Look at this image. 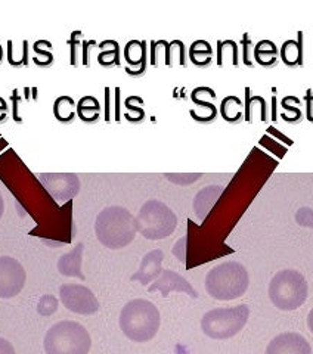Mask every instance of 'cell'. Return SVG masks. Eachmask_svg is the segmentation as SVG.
Instances as JSON below:
<instances>
[{"label":"cell","instance_id":"obj_13","mask_svg":"<svg viewBox=\"0 0 313 354\" xmlns=\"http://www.w3.org/2000/svg\"><path fill=\"white\" fill-rule=\"evenodd\" d=\"M163 260H164V252L161 250H152L148 254H145V257L141 261L139 270L132 276V281H136L141 285L147 286L152 281H155L163 272Z\"/></svg>","mask_w":313,"mask_h":354},{"label":"cell","instance_id":"obj_39","mask_svg":"<svg viewBox=\"0 0 313 354\" xmlns=\"http://www.w3.org/2000/svg\"><path fill=\"white\" fill-rule=\"evenodd\" d=\"M5 213V201H3V196H2V192H0V218H2Z\"/></svg>","mask_w":313,"mask_h":354},{"label":"cell","instance_id":"obj_35","mask_svg":"<svg viewBox=\"0 0 313 354\" xmlns=\"http://www.w3.org/2000/svg\"><path fill=\"white\" fill-rule=\"evenodd\" d=\"M0 354H17L14 346L2 337H0Z\"/></svg>","mask_w":313,"mask_h":354},{"label":"cell","instance_id":"obj_20","mask_svg":"<svg viewBox=\"0 0 313 354\" xmlns=\"http://www.w3.org/2000/svg\"><path fill=\"white\" fill-rule=\"evenodd\" d=\"M77 115L84 123H95L100 117L99 101L93 96H83L77 104Z\"/></svg>","mask_w":313,"mask_h":354},{"label":"cell","instance_id":"obj_19","mask_svg":"<svg viewBox=\"0 0 313 354\" xmlns=\"http://www.w3.org/2000/svg\"><path fill=\"white\" fill-rule=\"evenodd\" d=\"M53 115L61 123H71L77 115V105L71 96L62 95L53 102Z\"/></svg>","mask_w":313,"mask_h":354},{"label":"cell","instance_id":"obj_26","mask_svg":"<svg viewBox=\"0 0 313 354\" xmlns=\"http://www.w3.org/2000/svg\"><path fill=\"white\" fill-rule=\"evenodd\" d=\"M58 310V298L55 295H43L37 304V312L42 316H51Z\"/></svg>","mask_w":313,"mask_h":354},{"label":"cell","instance_id":"obj_32","mask_svg":"<svg viewBox=\"0 0 313 354\" xmlns=\"http://www.w3.org/2000/svg\"><path fill=\"white\" fill-rule=\"evenodd\" d=\"M167 177H169V180L176 183V185H191L194 182H197L201 174H167Z\"/></svg>","mask_w":313,"mask_h":354},{"label":"cell","instance_id":"obj_40","mask_svg":"<svg viewBox=\"0 0 313 354\" xmlns=\"http://www.w3.org/2000/svg\"><path fill=\"white\" fill-rule=\"evenodd\" d=\"M2 58H3V49L0 46V62H2Z\"/></svg>","mask_w":313,"mask_h":354},{"label":"cell","instance_id":"obj_11","mask_svg":"<svg viewBox=\"0 0 313 354\" xmlns=\"http://www.w3.org/2000/svg\"><path fill=\"white\" fill-rule=\"evenodd\" d=\"M150 292L160 291L163 297H169L170 292H185L189 297L198 298V292L194 290L193 285L189 283L184 276L173 270H163L159 278L155 279V282L148 288Z\"/></svg>","mask_w":313,"mask_h":354},{"label":"cell","instance_id":"obj_17","mask_svg":"<svg viewBox=\"0 0 313 354\" xmlns=\"http://www.w3.org/2000/svg\"><path fill=\"white\" fill-rule=\"evenodd\" d=\"M279 55L287 66L303 65V32H298V40L284 41Z\"/></svg>","mask_w":313,"mask_h":354},{"label":"cell","instance_id":"obj_8","mask_svg":"<svg viewBox=\"0 0 313 354\" xmlns=\"http://www.w3.org/2000/svg\"><path fill=\"white\" fill-rule=\"evenodd\" d=\"M60 300L66 310L77 315H95L99 312V301L84 285L66 283L60 288Z\"/></svg>","mask_w":313,"mask_h":354},{"label":"cell","instance_id":"obj_15","mask_svg":"<svg viewBox=\"0 0 313 354\" xmlns=\"http://www.w3.org/2000/svg\"><path fill=\"white\" fill-rule=\"evenodd\" d=\"M83 251L84 245L80 242L77 243L75 248L70 252L64 254V256L58 260V272L69 278H78L84 281V274L82 272V261H83Z\"/></svg>","mask_w":313,"mask_h":354},{"label":"cell","instance_id":"obj_29","mask_svg":"<svg viewBox=\"0 0 313 354\" xmlns=\"http://www.w3.org/2000/svg\"><path fill=\"white\" fill-rule=\"evenodd\" d=\"M82 39H83V32L82 31H73L71 37L69 40L70 44V52H71V65L75 66L77 65V46L82 44Z\"/></svg>","mask_w":313,"mask_h":354},{"label":"cell","instance_id":"obj_14","mask_svg":"<svg viewBox=\"0 0 313 354\" xmlns=\"http://www.w3.org/2000/svg\"><path fill=\"white\" fill-rule=\"evenodd\" d=\"M125 59L127 62L126 73L129 75L138 77L147 71V41L130 40L125 48Z\"/></svg>","mask_w":313,"mask_h":354},{"label":"cell","instance_id":"obj_9","mask_svg":"<svg viewBox=\"0 0 313 354\" xmlns=\"http://www.w3.org/2000/svg\"><path fill=\"white\" fill-rule=\"evenodd\" d=\"M26 269L18 260L8 256L0 257V298L8 300L17 297L26 286Z\"/></svg>","mask_w":313,"mask_h":354},{"label":"cell","instance_id":"obj_12","mask_svg":"<svg viewBox=\"0 0 313 354\" xmlns=\"http://www.w3.org/2000/svg\"><path fill=\"white\" fill-rule=\"evenodd\" d=\"M266 354H312V348L303 335L297 332H285L269 342Z\"/></svg>","mask_w":313,"mask_h":354},{"label":"cell","instance_id":"obj_18","mask_svg":"<svg viewBox=\"0 0 313 354\" xmlns=\"http://www.w3.org/2000/svg\"><path fill=\"white\" fill-rule=\"evenodd\" d=\"M253 58L262 66H274L278 61V48L271 40H260L253 48Z\"/></svg>","mask_w":313,"mask_h":354},{"label":"cell","instance_id":"obj_10","mask_svg":"<svg viewBox=\"0 0 313 354\" xmlns=\"http://www.w3.org/2000/svg\"><path fill=\"white\" fill-rule=\"evenodd\" d=\"M40 180L51 196L58 203H65L74 198L80 189V180L73 173H51L42 174Z\"/></svg>","mask_w":313,"mask_h":354},{"label":"cell","instance_id":"obj_28","mask_svg":"<svg viewBox=\"0 0 313 354\" xmlns=\"http://www.w3.org/2000/svg\"><path fill=\"white\" fill-rule=\"evenodd\" d=\"M125 108L127 109V113L125 114V118L127 121H130V123H139V121H142L145 118L143 108L132 105L129 99H126L125 101Z\"/></svg>","mask_w":313,"mask_h":354},{"label":"cell","instance_id":"obj_6","mask_svg":"<svg viewBox=\"0 0 313 354\" xmlns=\"http://www.w3.org/2000/svg\"><path fill=\"white\" fill-rule=\"evenodd\" d=\"M135 218L138 232L150 241L169 238L177 227V217L173 209L159 199L145 203Z\"/></svg>","mask_w":313,"mask_h":354},{"label":"cell","instance_id":"obj_16","mask_svg":"<svg viewBox=\"0 0 313 354\" xmlns=\"http://www.w3.org/2000/svg\"><path fill=\"white\" fill-rule=\"evenodd\" d=\"M223 187L222 186H207L204 189H201L194 199V212L198 217V220L203 221L208 213L210 209L213 208V205L216 204L217 198L222 195Z\"/></svg>","mask_w":313,"mask_h":354},{"label":"cell","instance_id":"obj_4","mask_svg":"<svg viewBox=\"0 0 313 354\" xmlns=\"http://www.w3.org/2000/svg\"><path fill=\"white\" fill-rule=\"evenodd\" d=\"M46 354H89L92 338L87 329L74 320H61L44 335Z\"/></svg>","mask_w":313,"mask_h":354},{"label":"cell","instance_id":"obj_34","mask_svg":"<svg viewBox=\"0 0 313 354\" xmlns=\"http://www.w3.org/2000/svg\"><path fill=\"white\" fill-rule=\"evenodd\" d=\"M96 41L95 40H84L82 43V59H83V65H89V57H87V52H89V48L91 46H95Z\"/></svg>","mask_w":313,"mask_h":354},{"label":"cell","instance_id":"obj_22","mask_svg":"<svg viewBox=\"0 0 313 354\" xmlns=\"http://www.w3.org/2000/svg\"><path fill=\"white\" fill-rule=\"evenodd\" d=\"M213 57L211 44L206 40H197L189 48V59L197 66H207Z\"/></svg>","mask_w":313,"mask_h":354},{"label":"cell","instance_id":"obj_7","mask_svg":"<svg viewBox=\"0 0 313 354\" xmlns=\"http://www.w3.org/2000/svg\"><path fill=\"white\" fill-rule=\"evenodd\" d=\"M250 316L249 306L222 307L207 312L201 319V329L208 338L228 339L242 330Z\"/></svg>","mask_w":313,"mask_h":354},{"label":"cell","instance_id":"obj_3","mask_svg":"<svg viewBox=\"0 0 313 354\" xmlns=\"http://www.w3.org/2000/svg\"><path fill=\"white\" fill-rule=\"evenodd\" d=\"M249 272L238 261H226L211 269L206 276L207 294L220 301L242 297L249 290Z\"/></svg>","mask_w":313,"mask_h":354},{"label":"cell","instance_id":"obj_31","mask_svg":"<svg viewBox=\"0 0 313 354\" xmlns=\"http://www.w3.org/2000/svg\"><path fill=\"white\" fill-rule=\"evenodd\" d=\"M281 105L285 111H288V113H289V114H283L281 115V118H284V121H287V123H297V121L301 120V115H303V114H301L300 108L288 105L285 101H283Z\"/></svg>","mask_w":313,"mask_h":354},{"label":"cell","instance_id":"obj_21","mask_svg":"<svg viewBox=\"0 0 313 354\" xmlns=\"http://www.w3.org/2000/svg\"><path fill=\"white\" fill-rule=\"evenodd\" d=\"M220 115L228 123H237L244 115V104L238 96H226L220 102Z\"/></svg>","mask_w":313,"mask_h":354},{"label":"cell","instance_id":"obj_36","mask_svg":"<svg viewBox=\"0 0 313 354\" xmlns=\"http://www.w3.org/2000/svg\"><path fill=\"white\" fill-rule=\"evenodd\" d=\"M305 101H306V105H307V120L313 123V113H312V109H313V93H312L310 88L307 91Z\"/></svg>","mask_w":313,"mask_h":354},{"label":"cell","instance_id":"obj_30","mask_svg":"<svg viewBox=\"0 0 313 354\" xmlns=\"http://www.w3.org/2000/svg\"><path fill=\"white\" fill-rule=\"evenodd\" d=\"M297 223L305 227H313V212L307 207L300 208L296 214Z\"/></svg>","mask_w":313,"mask_h":354},{"label":"cell","instance_id":"obj_5","mask_svg":"<svg viewBox=\"0 0 313 354\" xmlns=\"http://www.w3.org/2000/svg\"><path fill=\"white\" fill-rule=\"evenodd\" d=\"M307 282L297 270L278 272L269 283V298L272 304L283 312H293L307 300Z\"/></svg>","mask_w":313,"mask_h":354},{"label":"cell","instance_id":"obj_24","mask_svg":"<svg viewBox=\"0 0 313 354\" xmlns=\"http://www.w3.org/2000/svg\"><path fill=\"white\" fill-rule=\"evenodd\" d=\"M111 48H108L105 41L99 44L100 53L98 55V62L102 66H113L120 65V46L114 40H109Z\"/></svg>","mask_w":313,"mask_h":354},{"label":"cell","instance_id":"obj_37","mask_svg":"<svg viewBox=\"0 0 313 354\" xmlns=\"http://www.w3.org/2000/svg\"><path fill=\"white\" fill-rule=\"evenodd\" d=\"M8 114V104L5 102V99L0 97V121H3Z\"/></svg>","mask_w":313,"mask_h":354},{"label":"cell","instance_id":"obj_1","mask_svg":"<svg viewBox=\"0 0 313 354\" xmlns=\"http://www.w3.org/2000/svg\"><path fill=\"white\" fill-rule=\"evenodd\" d=\"M95 232L104 247L109 250L125 248L136 236V218L125 207L111 205L98 214Z\"/></svg>","mask_w":313,"mask_h":354},{"label":"cell","instance_id":"obj_2","mask_svg":"<svg viewBox=\"0 0 313 354\" xmlns=\"http://www.w3.org/2000/svg\"><path fill=\"white\" fill-rule=\"evenodd\" d=\"M161 325V316L154 303L136 298L123 307L120 313V329L130 341H151Z\"/></svg>","mask_w":313,"mask_h":354},{"label":"cell","instance_id":"obj_38","mask_svg":"<svg viewBox=\"0 0 313 354\" xmlns=\"http://www.w3.org/2000/svg\"><path fill=\"white\" fill-rule=\"evenodd\" d=\"M307 326H309L310 332L313 334V308L310 310V313H309V316H307Z\"/></svg>","mask_w":313,"mask_h":354},{"label":"cell","instance_id":"obj_33","mask_svg":"<svg viewBox=\"0 0 313 354\" xmlns=\"http://www.w3.org/2000/svg\"><path fill=\"white\" fill-rule=\"evenodd\" d=\"M250 46H251L250 37H249L247 32H245L244 37H242V52H244V55H242V62H244L245 65H249V66L253 65V62L250 61V55H249V52H250V49H251Z\"/></svg>","mask_w":313,"mask_h":354},{"label":"cell","instance_id":"obj_23","mask_svg":"<svg viewBox=\"0 0 313 354\" xmlns=\"http://www.w3.org/2000/svg\"><path fill=\"white\" fill-rule=\"evenodd\" d=\"M232 61V65L237 66L238 62V46L233 40H219L217 41V65L223 66L225 61Z\"/></svg>","mask_w":313,"mask_h":354},{"label":"cell","instance_id":"obj_27","mask_svg":"<svg viewBox=\"0 0 313 354\" xmlns=\"http://www.w3.org/2000/svg\"><path fill=\"white\" fill-rule=\"evenodd\" d=\"M33 50L36 52V57L33 58L36 65L39 66H51L53 64V53L52 49H42L39 41L33 44Z\"/></svg>","mask_w":313,"mask_h":354},{"label":"cell","instance_id":"obj_25","mask_svg":"<svg viewBox=\"0 0 313 354\" xmlns=\"http://www.w3.org/2000/svg\"><path fill=\"white\" fill-rule=\"evenodd\" d=\"M191 99H193V102H194L197 106H201V108H203V109L206 111V115H207V118H208V123H210V121H213V120L217 117V108H216V105L211 104V102L204 101L203 96H201V93H199V91H198V87L194 88V91H193Z\"/></svg>","mask_w":313,"mask_h":354}]
</instances>
